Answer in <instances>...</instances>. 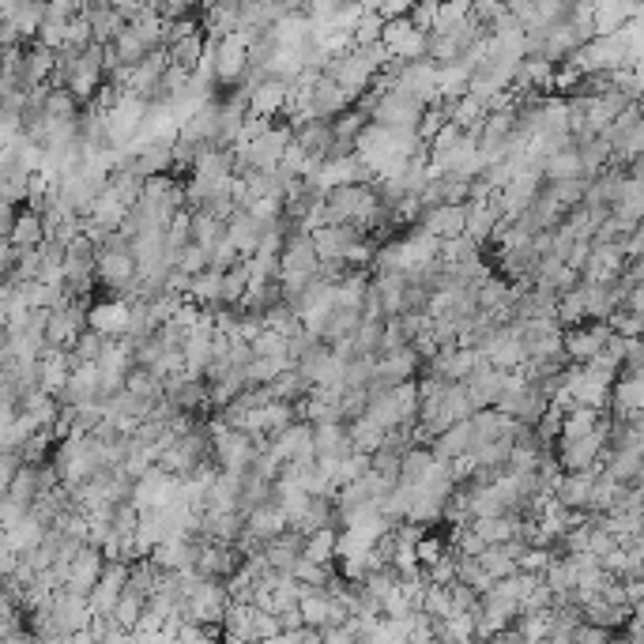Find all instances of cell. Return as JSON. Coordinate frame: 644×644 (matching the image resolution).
Instances as JSON below:
<instances>
[{
  "mask_svg": "<svg viewBox=\"0 0 644 644\" xmlns=\"http://www.w3.org/2000/svg\"><path fill=\"white\" fill-rule=\"evenodd\" d=\"M136 528H140V512L133 509V505H114V517H110V535H117V539H133L136 535Z\"/></svg>",
  "mask_w": 644,
  "mask_h": 644,
  "instance_id": "f35d334b",
  "label": "cell"
},
{
  "mask_svg": "<svg viewBox=\"0 0 644 644\" xmlns=\"http://www.w3.org/2000/svg\"><path fill=\"white\" fill-rule=\"evenodd\" d=\"M468 80H471V75L463 72L460 64H441V68L433 72L437 98H441L445 106H449V102H456V98H463V94H468Z\"/></svg>",
  "mask_w": 644,
  "mask_h": 644,
  "instance_id": "7402d4cb",
  "label": "cell"
},
{
  "mask_svg": "<svg viewBox=\"0 0 644 644\" xmlns=\"http://www.w3.org/2000/svg\"><path fill=\"white\" fill-rule=\"evenodd\" d=\"M588 253H591V242H570V249H565V268H573L577 275H580V268H584V261H588Z\"/></svg>",
  "mask_w": 644,
  "mask_h": 644,
  "instance_id": "11a10c76",
  "label": "cell"
},
{
  "mask_svg": "<svg viewBox=\"0 0 644 644\" xmlns=\"http://www.w3.org/2000/svg\"><path fill=\"white\" fill-rule=\"evenodd\" d=\"M445 550H449L445 539L437 535V531H426V535L419 539V543H415V561H419V570H430V565H433L437 558H441Z\"/></svg>",
  "mask_w": 644,
  "mask_h": 644,
  "instance_id": "ab89813d",
  "label": "cell"
},
{
  "mask_svg": "<svg viewBox=\"0 0 644 644\" xmlns=\"http://www.w3.org/2000/svg\"><path fill=\"white\" fill-rule=\"evenodd\" d=\"M603 422L599 411H588V407H573L561 415V433H558V445H570V441H580Z\"/></svg>",
  "mask_w": 644,
  "mask_h": 644,
  "instance_id": "ac0fdd59",
  "label": "cell"
},
{
  "mask_svg": "<svg viewBox=\"0 0 644 644\" xmlns=\"http://www.w3.org/2000/svg\"><path fill=\"white\" fill-rule=\"evenodd\" d=\"M554 321H558V328H561V332H565V328H577V324H584V321H588V317H584V294H580V287L558 298Z\"/></svg>",
  "mask_w": 644,
  "mask_h": 644,
  "instance_id": "4dcf8cb0",
  "label": "cell"
},
{
  "mask_svg": "<svg viewBox=\"0 0 644 644\" xmlns=\"http://www.w3.org/2000/svg\"><path fill=\"white\" fill-rule=\"evenodd\" d=\"M343 430H347V445H351V452H362V456H373V452L381 449V441H384V430H381L377 422H370L366 415L343 422Z\"/></svg>",
  "mask_w": 644,
  "mask_h": 644,
  "instance_id": "e0dca14e",
  "label": "cell"
},
{
  "mask_svg": "<svg viewBox=\"0 0 644 644\" xmlns=\"http://www.w3.org/2000/svg\"><path fill=\"white\" fill-rule=\"evenodd\" d=\"M539 189H543V177H539V170H517V177H512V182L494 196V203H498V212L505 219L517 223V215L531 208V200L539 196Z\"/></svg>",
  "mask_w": 644,
  "mask_h": 644,
  "instance_id": "277c9868",
  "label": "cell"
},
{
  "mask_svg": "<svg viewBox=\"0 0 644 644\" xmlns=\"http://www.w3.org/2000/svg\"><path fill=\"white\" fill-rule=\"evenodd\" d=\"M547 189H550V196L561 203V208H580L588 182H584V177H573V182H558V185H547Z\"/></svg>",
  "mask_w": 644,
  "mask_h": 644,
  "instance_id": "ee69618b",
  "label": "cell"
},
{
  "mask_svg": "<svg viewBox=\"0 0 644 644\" xmlns=\"http://www.w3.org/2000/svg\"><path fill=\"white\" fill-rule=\"evenodd\" d=\"M381 332H384V321H362V324H358V332H354V336H351L354 358L377 354V347H381Z\"/></svg>",
  "mask_w": 644,
  "mask_h": 644,
  "instance_id": "74e56055",
  "label": "cell"
},
{
  "mask_svg": "<svg viewBox=\"0 0 644 644\" xmlns=\"http://www.w3.org/2000/svg\"><path fill=\"white\" fill-rule=\"evenodd\" d=\"M256 460V441L249 433H238V430H226L223 437L212 441V463L219 471H230V475H245Z\"/></svg>",
  "mask_w": 644,
  "mask_h": 644,
  "instance_id": "6da1fadb",
  "label": "cell"
},
{
  "mask_svg": "<svg viewBox=\"0 0 644 644\" xmlns=\"http://www.w3.org/2000/svg\"><path fill=\"white\" fill-rule=\"evenodd\" d=\"M426 106H419L415 98H407V94H381L377 98V106L370 114V124H381V128H392V133H415V124L422 117Z\"/></svg>",
  "mask_w": 644,
  "mask_h": 644,
  "instance_id": "7a4b0ae2",
  "label": "cell"
},
{
  "mask_svg": "<svg viewBox=\"0 0 644 644\" xmlns=\"http://www.w3.org/2000/svg\"><path fill=\"white\" fill-rule=\"evenodd\" d=\"M501 223V212L498 203H468V219H463V238H471L479 249L486 245V238H490V230Z\"/></svg>",
  "mask_w": 644,
  "mask_h": 644,
  "instance_id": "7c38bea8",
  "label": "cell"
},
{
  "mask_svg": "<svg viewBox=\"0 0 644 644\" xmlns=\"http://www.w3.org/2000/svg\"><path fill=\"white\" fill-rule=\"evenodd\" d=\"M200 54H203V31H200V35H193V38H182V42L166 45V57H170V64L185 68V72H193V68H196Z\"/></svg>",
  "mask_w": 644,
  "mask_h": 644,
  "instance_id": "f546056e",
  "label": "cell"
},
{
  "mask_svg": "<svg viewBox=\"0 0 644 644\" xmlns=\"http://www.w3.org/2000/svg\"><path fill=\"white\" fill-rule=\"evenodd\" d=\"M87 324L91 332H98L102 340H121L128 332V302L114 298V302H98L87 309Z\"/></svg>",
  "mask_w": 644,
  "mask_h": 644,
  "instance_id": "ba28073f",
  "label": "cell"
},
{
  "mask_svg": "<svg viewBox=\"0 0 644 644\" xmlns=\"http://www.w3.org/2000/svg\"><path fill=\"white\" fill-rule=\"evenodd\" d=\"M279 629H282V633H298V629H305L298 607H291V610H282V614H279Z\"/></svg>",
  "mask_w": 644,
  "mask_h": 644,
  "instance_id": "6f0895ef",
  "label": "cell"
},
{
  "mask_svg": "<svg viewBox=\"0 0 644 644\" xmlns=\"http://www.w3.org/2000/svg\"><path fill=\"white\" fill-rule=\"evenodd\" d=\"M407 15H411V0H389V5H381V0H377V19L381 23L407 19Z\"/></svg>",
  "mask_w": 644,
  "mask_h": 644,
  "instance_id": "db71d44e",
  "label": "cell"
},
{
  "mask_svg": "<svg viewBox=\"0 0 644 644\" xmlns=\"http://www.w3.org/2000/svg\"><path fill=\"white\" fill-rule=\"evenodd\" d=\"M177 272H185L189 279L193 275H200V272H208V249H200V245H185L182 253H177V264H173Z\"/></svg>",
  "mask_w": 644,
  "mask_h": 644,
  "instance_id": "b9f144b4",
  "label": "cell"
},
{
  "mask_svg": "<svg viewBox=\"0 0 644 644\" xmlns=\"http://www.w3.org/2000/svg\"><path fill=\"white\" fill-rule=\"evenodd\" d=\"M373 287H377V298H381V309H384V321L389 317H400L403 309V291H407V279L403 272H384V275H370Z\"/></svg>",
  "mask_w": 644,
  "mask_h": 644,
  "instance_id": "2e32d148",
  "label": "cell"
},
{
  "mask_svg": "<svg viewBox=\"0 0 644 644\" xmlns=\"http://www.w3.org/2000/svg\"><path fill=\"white\" fill-rule=\"evenodd\" d=\"M441 411L452 419V422H468L475 411H471V400H468V384L463 381H456V384H449V392H445V403H441Z\"/></svg>",
  "mask_w": 644,
  "mask_h": 644,
  "instance_id": "d590c367",
  "label": "cell"
},
{
  "mask_svg": "<svg viewBox=\"0 0 644 644\" xmlns=\"http://www.w3.org/2000/svg\"><path fill=\"white\" fill-rule=\"evenodd\" d=\"M177 305H182V298H173V294H159V298H154V302H147V313H151L154 328H163L166 321H173Z\"/></svg>",
  "mask_w": 644,
  "mask_h": 644,
  "instance_id": "7dc6e473",
  "label": "cell"
},
{
  "mask_svg": "<svg viewBox=\"0 0 644 644\" xmlns=\"http://www.w3.org/2000/svg\"><path fill=\"white\" fill-rule=\"evenodd\" d=\"M607 328H610V336H622V340H637V336H640V317L626 313V309H614V313L607 317Z\"/></svg>",
  "mask_w": 644,
  "mask_h": 644,
  "instance_id": "f6af8a7d",
  "label": "cell"
},
{
  "mask_svg": "<svg viewBox=\"0 0 644 644\" xmlns=\"http://www.w3.org/2000/svg\"><path fill=\"white\" fill-rule=\"evenodd\" d=\"M622 309H626V313H633V317H640V313H644V291H640V287L629 291L626 302H622Z\"/></svg>",
  "mask_w": 644,
  "mask_h": 644,
  "instance_id": "680465c9",
  "label": "cell"
},
{
  "mask_svg": "<svg viewBox=\"0 0 644 644\" xmlns=\"http://www.w3.org/2000/svg\"><path fill=\"white\" fill-rule=\"evenodd\" d=\"M223 238L238 249V256L242 261H249V256L256 253V245H261V226H256L245 212H238L234 219H230L226 226H223Z\"/></svg>",
  "mask_w": 644,
  "mask_h": 644,
  "instance_id": "5bb4252c",
  "label": "cell"
},
{
  "mask_svg": "<svg viewBox=\"0 0 644 644\" xmlns=\"http://www.w3.org/2000/svg\"><path fill=\"white\" fill-rule=\"evenodd\" d=\"M607 336H610V328L599 324V321H584V324H577V328H565V332H561V351H565V358H570V366L591 362V358L603 351Z\"/></svg>",
  "mask_w": 644,
  "mask_h": 644,
  "instance_id": "3957f363",
  "label": "cell"
},
{
  "mask_svg": "<svg viewBox=\"0 0 644 644\" xmlns=\"http://www.w3.org/2000/svg\"><path fill=\"white\" fill-rule=\"evenodd\" d=\"M144 603H147L144 596H136L133 588H124L121 596H117V603H114V610H110V614H114V622H117L124 633H128V629H136V626H140V618H144Z\"/></svg>",
  "mask_w": 644,
  "mask_h": 644,
  "instance_id": "484cf974",
  "label": "cell"
},
{
  "mask_svg": "<svg viewBox=\"0 0 644 644\" xmlns=\"http://www.w3.org/2000/svg\"><path fill=\"white\" fill-rule=\"evenodd\" d=\"M110 54L117 57V64H121V68H136V64L151 54V49H147V45L140 42V35H136V31L124 23V27L117 31V38L110 42Z\"/></svg>",
  "mask_w": 644,
  "mask_h": 644,
  "instance_id": "ffe728a7",
  "label": "cell"
},
{
  "mask_svg": "<svg viewBox=\"0 0 644 644\" xmlns=\"http://www.w3.org/2000/svg\"><path fill=\"white\" fill-rule=\"evenodd\" d=\"M234 264H242V256H238V249H234V245H230V242L223 238V242L208 253V268H212V272H230Z\"/></svg>",
  "mask_w": 644,
  "mask_h": 644,
  "instance_id": "bcb514c9",
  "label": "cell"
},
{
  "mask_svg": "<svg viewBox=\"0 0 644 644\" xmlns=\"http://www.w3.org/2000/svg\"><path fill=\"white\" fill-rule=\"evenodd\" d=\"M591 486H596V475L591 471H577V475H561L558 486H554V501L561 509H573V512H584L588 501H591Z\"/></svg>",
  "mask_w": 644,
  "mask_h": 644,
  "instance_id": "8fae6325",
  "label": "cell"
},
{
  "mask_svg": "<svg viewBox=\"0 0 644 644\" xmlns=\"http://www.w3.org/2000/svg\"><path fill=\"white\" fill-rule=\"evenodd\" d=\"M400 347H407V336H403V328H400V317H389V321H384V332H381L377 354H392Z\"/></svg>",
  "mask_w": 644,
  "mask_h": 644,
  "instance_id": "c3c4849f",
  "label": "cell"
},
{
  "mask_svg": "<svg viewBox=\"0 0 644 644\" xmlns=\"http://www.w3.org/2000/svg\"><path fill=\"white\" fill-rule=\"evenodd\" d=\"M321 644H358L354 626H340V629H321Z\"/></svg>",
  "mask_w": 644,
  "mask_h": 644,
  "instance_id": "9f6ffc18",
  "label": "cell"
},
{
  "mask_svg": "<svg viewBox=\"0 0 644 644\" xmlns=\"http://www.w3.org/2000/svg\"><path fill=\"white\" fill-rule=\"evenodd\" d=\"M463 219H468V203H441V208H430L419 215V230L437 242H449V238H460L463 234Z\"/></svg>",
  "mask_w": 644,
  "mask_h": 644,
  "instance_id": "8992f818",
  "label": "cell"
},
{
  "mask_svg": "<svg viewBox=\"0 0 644 644\" xmlns=\"http://www.w3.org/2000/svg\"><path fill=\"white\" fill-rule=\"evenodd\" d=\"M607 629H599V626H588V622H580L577 629H573V637H570V644H607Z\"/></svg>",
  "mask_w": 644,
  "mask_h": 644,
  "instance_id": "f5cc1de1",
  "label": "cell"
},
{
  "mask_svg": "<svg viewBox=\"0 0 644 644\" xmlns=\"http://www.w3.org/2000/svg\"><path fill=\"white\" fill-rule=\"evenodd\" d=\"M463 452H471V419L468 422H452L441 437H433V445H430V456L433 460H456Z\"/></svg>",
  "mask_w": 644,
  "mask_h": 644,
  "instance_id": "4fadbf2b",
  "label": "cell"
},
{
  "mask_svg": "<svg viewBox=\"0 0 644 644\" xmlns=\"http://www.w3.org/2000/svg\"><path fill=\"white\" fill-rule=\"evenodd\" d=\"M294 136H291V128L287 124H272V133L261 136V140H253L249 151H245V159H249V170H261V173H275L279 166V154L282 147H287Z\"/></svg>",
  "mask_w": 644,
  "mask_h": 644,
  "instance_id": "52a82bcc",
  "label": "cell"
},
{
  "mask_svg": "<svg viewBox=\"0 0 644 644\" xmlns=\"http://www.w3.org/2000/svg\"><path fill=\"white\" fill-rule=\"evenodd\" d=\"M245 531L253 539H261V543H268V539L287 531V517L279 512V505H261V509L245 512Z\"/></svg>",
  "mask_w": 644,
  "mask_h": 644,
  "instance_id": "9a60e30c",
  "label": "cell"
},
{
  "mask_svg": "<svg viewBox=\"0 0 644 644\" xmlns=\"http://www.w3.org/2000/svg\"><path fill=\"white\" fill-rule=\"evenodd\" d=\"M370 471L381 475V479L400 482V456H392V452H373V456H370Z\"/></svg>",
  "mask_w": 644,
  "mask_h": 644,
  "instance_id": "f907efd6",
  "label": "cell"
},
{
  "mask_svg": "<svg viewBox=\"0 0 644 644\" xmlns=\"http://www.w3.org/2000/svg\"><path fill=\"white\" fill-rule=\"evenodd\" d=\"M430 463H433L430 449H407V452L400 456V482H407V486L422 482V475L430 471Z\"/></svg>",
  "mask_w": 644,
  "mask_h": 644,
  "instance_id": "1f68e13d",
  "label": "cell"
},
{
  "mask_svg": "<svg viewBox=\"0 0 644 644\" xmlns=\"http://www.w3.org/2000/svg\"><path fill=\"white\" fill-rule=\"evenodd\" d=\"M419 366H422V358L411 351V343H407V347H400L392 354H381L377 358V377L384 384H403V381H415L419 377Z\"/></svg>",
  "mask_w": 644,
  "mask_h": 644,
  "instance_id": "30bf717a",
  "label": "cell"
},
{
  "mask_svg": "<svg viewBox=\"0 0 644 644\" xmlns=\"http://www.w3.org/2000/svg\"><path fill=\"white\" fill-rule=\"evenodd\" d=\"M411 27L419 35H430L433 31V19H437V0H426V5H411Z\"/></svg>",
  "mask_w": 644,
  "mask_h": 644,
  "instance_id": "681fc988",
  "label": "cell"
},
{
  "mask_svg": "<svg viewBox=\"0 0 644 644\" xmlns=\"http://www.w3.org/2000/svg\"><path fill=\"white\" fill-rule=\"evenodd\" d=\"M219 298H223V272H212V268H208V272L193 275L185 302H193V305H200V309H208V305H219Z\"/></svg>",
  "mask_w": 644,
  "mask_h": 644,
  "instance_id": "cb8c5ba5",
  "label": "cell"
},
{
  "mask_svg": "<svg viewBox=\"0 0 644 644\" xmlns=\"http://www.w3.org/2000/svg\"><path fill=\"white\" fill-rule=\"evenodd\" d=\"M287 87L291 84H279V80H261L249 91V117H282V106H287Z\"/></svg>",
  "mask_w": 644,
  "mask_h": 644,
  "instance_id": "9c48e42d",
  "label": "cell"
},
{
  "mask_svg": "<svg viewBox=\"0 0 644 644\" xmlns=\"http://www.w3.org/2000/svg\"><path fill=\"white\" fill-rule=\"evenodd\" d=\"M381 27H384V23L377 19V12H366L362 19H358V27L351 31V38H354V49L377 45V42H381Z\"/></svg>",
  "mask_w": 644,
  "mask_h": 644,
  "instance_id": "7bdbcfd3",
  "label": "cell"
},
{
  "mask_svg": "<svg viewBox=\"0 0 644 644\" xmlns=\"http://www.w3.org/2000/svg\"><path fill=\"white\" fill-rule=\"evenodd\" d=\"M268 392H272V403H298V400L309 396V389H305V381L298 377V370H282L268 384Z\"/></svg>",
  "mask_w": 644,
  "mask_h": 644,
  "instance_id": "83f0119b",
  "label": "cell"
},
{
  "mask_svg": "<svg viewBox=\"0 0 644 644\" xmlns=\"http://www.w3.org/2000/svg\"><path fill=\"white\" fill-rule=\"evenodd\" d=\"M282 629H279V618L275 614H264V610H256L253 614V640L261 644V640H272V637H279Z\"/></svg>",
  "mask_w": 644,
  "mask_h": 644,
  "instance_id": "816d5d0a",
  "label": "cell"
},
{
  "mask_svg": "<svg viewBox=\"0 0 644 644\" xmlns=\"http://www.w3.org/2000/svg\"><path fill=\"white\" fill-rule=\"evenodd\" d=\"M358 324H362V313H354V309H332L328 321H324V332H321V343L332 347V343H340V340H351Z\"/></svg>",
  "mask_w": 644,
  "mask_h": 644,
  "instance_id": "603a6c76",
  "label": "cell"
},
{
  "mask_svg": "<svg viewBox=\"0 0 644 644\" xmlns=\"http://www.w3.org/2000/svg\"><path fill=\"white\" fill-rule=\"evenodd\" d=\"M377 358L381 354H366V358H351L343 366V389H366L377 377Z\"/></svg>",
  "mask_w": 644,
  "mask_h": 644,
  "instance_id": "d6a6232c",
  "label": "cell"
},
{
  "mask_svg": "<svg viewBox=\"0 0 644 644\" xmlns=\"http://www.w3.org/2000/svg\"><path fill=\"white\" fill-rule=\"evenodd\" d=\"M626 19H644V8L633 5V0H596L591 5V35L614 38Z\"/></svg>",
  "mask_w": 644,
  "mask_h": 644,
  "instance_id": "5b68a950",
  "label": "cell"
},
{
  "mask_svg": "<svg viewBox=\"0 0 644 644\" xmlns=\"http://www.w3.org/2000/svg\"><path fill=\"white\" fill-rule=\"evenodd\" d=\"M309 445H313V456H351V445H347V430L343 422H328V426H313V437H309Z\"/></svg>",
  "mask_w": 644,
  "mask_h": 644,
  "instance_id": "d6986e66",
  "label": "cell"
},
{
  "mask_svg": "<svg viewBox=\"0 0 644 644\" xmlns=\"http://www.w3.org/2000/svg\"><path fill=\"white\" fill-rule=\"evenodd\" d=\"M471 15L468 0H452V5H437V19H433V31L430 35H452L463 19Z\"/></svg>",
  "mask_w": 644,
  "mask_h": 644,
  "instance_id": "836d02e7",
  "label": "cell"
},
{
  "mask_svg": "<svg viewBox=\"0 0 644 644\" xmlns=\"http://www.w3.org/2000/svg\"><path fill=\"white\" fill-rule=\"evenodd\" d=\"M336 535H340V531H332V528H321V531H313V535H305L302 558L313 561V565H332V561H336Z\"/></svg>",
  "mask_w": 644,
  "mask_h": 644,
  "instance_id": "d4e9b609",
  "label": "cell"
},
{
  "mask_svg": "<svg viewBox=\"0 0 644 644\" xmlns=\"http://www.w3.org/2000/svg\"><path fill=\"white\" fill-rule=\"evenodd\" d=\"M38 242H42V215L23 212L19 219H12V234H8L12 249H35Z\"/></svg>",
  "mask_w": 644,
  "mask_h": 644,
  "instance_id": "4316f807",
  "label": "cell"
},
{
  "mask_svg": "<svg viewBox=\"0 0 644 644\" xmlns=\"http://www.w3.org/2000/svg\"><path fill=\"white\" fill-rule=\"evenodd\" d=\"M166 400H170L177 411H182V415H193V419H196L200 411L208 407V384H203V381H182L173 392H166Z\"/></svg>",
  "mask_w": 644,
  "mask_h": 644,
  "instance_id": "44dd1931",
  "label": "cell"
},
{
  "mask_svg": "<svg viewBox=\"0 0 644 644\" xmlns=\"http://www.w3.org/2000/svg\"><path fill=\"white\" fill-rule=\"evenodd\" d=\"M219 242H223V223H215L212 215H203V212H193V245L212 253Z\"/></svg>",
  "mask_w": 644,
  "mask_h": 644,
  "instance_id": "8d00e7d4",
  "label": "cell"
},
{
  "mask_svg": "<svg viewBox=\"0 0 644 644\" xmlns=\"http://www.w3.org/2000/svg\"><path fill=\"white\" fill-rule=\"evenodd\" d=\"M475 256H482V249L463 234L449 238V242H437V261L441 264H468V261H475Z\"/></svg>",
  "mask_w": 644,
  "mask_h": 644,
  "instance_id": "f1b7e54d",
  "label": "cell"
},
{
  "mask_svg": "<svg viewBox=\"0 0 644 644\" xmlns=\"http://www.w3.org/2000/svg\"><path fill=\"white\" fill-rule=\"evenodd\" d=\"M249 351H253V358H287V340L279 336V332H261L253 343H249Z\"/></svg>",
  "mask_w": 644,
  "mask_h": 644,
  "instance_id": "60d3db41",
  "label": "cell"
},
{
  "mask_svg": "<svg viewBox=\"0 0 644 644\" xmlns=\"http://www.w3.org/2000/svg\"><path fill=\"white\" fill-rule=\"evenodd\" d=\"M245 291H249V275H245V261H242V264H234L230 272H223V298H219V305L234 309V305L245 298Z\"/></svg>",
  "mask_w": 644,
  "mask_h": 644,
  "instance_id": "e575fe53",
  "label": "cell"
}]
</instances>
